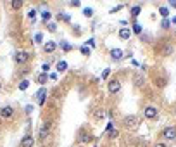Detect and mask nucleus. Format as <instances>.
Returning a JSON list of instances; mask_svg holds the SVG:
<instances>
[{
    "label": "nucleus",
    "mask_w": 176,
    "mask_h": 147,
    "mask_svg": "<svg viewBox=\"0 0 176 147\" xmlns=\"http://www.w3.org/2000/svg\"><path fill=\"white\" fill-rule=\"evenodd\" d=\"M135 85H137V87H143V76H142V75H137V76H135Z\"/></svg>",
    "instance_id": "nucleus-17"
},
{
    "label": "nucleus",
    "mask_w": 176,
    "mask_h": 147,
    "mask_svg": "<svg viewBox=\"0 0 176 147\" xmlns=\"http://www.w3.org/2000/svg\"><path fill=\"white\" fill-rule=\"evenodd\" d=\"M49 128H50L49 123H45V125L41 127V130H40V138H47V135H49Z\"/></svg>",
    "instance_id": "nucleus-12"
},
{
    "label": "nucleus",
    "mask_w": 176,
    "mask_h": 147,
    "mask_svg": "<svg viewBox=\"0 0 176 147\" xmlns=\"http://www.w3.org/2000/svg\"><path fill=\"white\" fill-rule=\"evenodd\" d=\"M131 33H137V35H142V26H140L138 23H135V24H133V29H131Z\"/></svg>",
    "instance_id": "nucleus-18"
},
{
    "label": "nucleus",
    "mask_w": 176,
    "mask_h": 147,
    "mask_svg": "<svg viewBox=\"0 0 176 147\" xmlns=\"http://www.w3.org/2000/svg\"><path fill=\"white\" fill-rule=\"evenodd\" d=\"M131 37V29L129 28H121L119 29V38L121 40H129Z\"/></svg>",
    "instance_id": "nucleus-8"
},
{
    "label": "nucleus",
    "mask_w": 176,
    "mask_h": 147,
    "mask_svg": "<svg viewBox=\"0 0 176 147\" xmlns=\"http://www.w3.org/2000/svg\"><path fill=\"white\" fill-rule=\"evenodd\" d=\"M35 16H36V10L31 9V10L28 12V18H29V19H35Z\"/></svg>",
    "instance_id": "nucleus-28"
},
{
    "label": "nucleus",
    "mask_w": 176,
    "mask_h": 147,
    "mask_svg": "<svg viewBox=\"0 0 176 147\" xmlns=\"http://www.w3.org/2000/svg\"><path fill=\"white\" fill-rule=\"evenodd\" d=\"M66 69H68V62H66V61H59L57 62V71L59 73H64Z\"/></svg>",
    "instance_id": "nucleus-13"
},
{
    "label": "nucleus",
    "mask_w": 176,
    "mask_h": 147,
    "mask_svg": "<svg viewBox=\"0 0 176 147\" xmlns=\"http://www.w3.org/2000/svg\"><path fill=\"white\" fill-rule=\"evenodd\" d=\"M55 47H57V45H55L54 42H45V45H43V50H45V52H49V54H52V52L55 50Z\"/></svg>",
    "instance_id": "nucleus-10"
},
{
    "label": "nucleus",
    "mask_w": 176,
    "mask_h": 147,
    "mask_svg": "<svg viewBox=\"0 0 176 147\" xmlns=\"http://www.w3.org/2000/svg\"><path fill=\"white\" fill-rule=\"evenodd\" d=\"M138 14H140V7H138V5H135V7L131 9V16H133V18H137Z\"/></svg>",
    "instance_id": "nucleus-23"
},
{
    "label": "nucleus",
    "mask_w": 176,
    "mask_h": 147,
    "mask_svg": "<svg viewBox=\"0 0 176 147\" xmlns=\"http://www.w3.org/2000/svg\"><path fill=\"white\" fill-rule=\"evenodd\" d=\"M161 26H162V28H164V29H167V28H169V26H171V23H169V21H167V19H164V21H162V24H161Z\"/></svg>",
    "instance_id": "nucleus-29"
},
{
    "label": "nucleus",
    "mask_w": 176,
    "mask_h": 147,
    "mask_svg": "<svg viewBox=\"0 0 176 147\" xmlns=\"http://www.w3.org/2000/svg\"><path fill=\"white\" fill-rule=\"evenodd\" d=\"M10 7H12V9H21V7H23V2H21V0H12V2H10Z\"/></svg>",
    "instance_id": "nucleus-14"
},
{
    "label": "nucleus",
    "mask_w": 176,
    "mask_h": 147,
    "mask_svg": "<svg viewBox=\"0 0 176 147\" xmlns=\"http://www.w3.org/2000/svg\"><path fill=\"white\" fill-rule=\"evenodd\" d=\"M117 135H119V132H117V130H114V128H112V130L109 132V137H111V138H116Z\"/></svg>",
    "instance_id": "nucleus-25"
},
{
    "label": "nucleus",
    "mask_w": 176,
    "mask_h": 147,
    "mask_svg": "<svg viewBox=\"0 0 176 147\" xmlns=\"http://www.w3.org/2000/svg\"><path fill=\"white\" fill-rule=\"evenodd\" d=\"M0 88H2V85H0Z\"/></svg>",
    "instance_id": "nucleus-39"
},
{
    "label": "nucleus",
    "mask_w": 176,
    "mask_h": 147,
    "mask_svg": "<svg viewBox=\"0 0 176 147\" xmlns=\"http://www.w3.org/2000/svg\"><path fill=\"white\" fill-rule=\"evenodd\" d=\"M138 123H140V118L135 116V114H131V116H126L124 119H123V125L126 128H137Z\"/></svg>",
    "instance_id": "nucleus-1"
},
{
    "label": "nucleus",
    "mask_w": 176,
    "mask_h": 147,
    "mask_svg": "<svg viewBox=\"0 0 176 147\" xmlns=\"http://www.w3.org/2000/svg\"><path fill=\"white\" fill-rule=\"evenodd\" d=\"M90 52H92V50L88 49V47H81V54H85V56H90Z\"/></svg>",
    "instance_id": "nucleus-30"
},
{
    "label": "nucleus",
    "mask_w": 176,
    "mask_h": 147,
    "mask_svg": "<svg viewBox=\"0 0 176 147\" xmlns=\"http://www.w3.org/2000/svg\"><path fill=\"white\" fill-rule=\"evenodd\" d=\"M169 5H171V7H176V0H173V2H169Z\"/></svg>",
    "instance_id": "nucleus-37"
},
{
    "label": "nucleus",
    "mask_w": 176,
    "mask_h": 147,
    "mask_svg": "<svg viewBox=\"0 0 176 147\" xmlns=\"http://www.w3.org/2000/svg\"><path fill=\"white\" fill-rule=\"evenodd\" d=\"M109 76V69H105V71H104V75H102V78H107Z\"/></svg>",
    "instance_id": "nucleus-35"
},
{
    "label": "nucleus",
    "mask_w": 176,
    "mask_h": 147,
    "mask_svg": "<svg viewBox=\"0 0 176 147\" xmlns=\"http://www.w3.org/2000/svg\"><path fill=\"white\" fill-rule=\"evenodd\" d=\"M50 18H52V14H50V10H43V12H41V19L45 21V23H47V21L50 19Z\"/></svg>",
    "instance_id": "nucleus-19"
},
{
    "label": "nucleus",
    "mask_w": 176,
    "mask_h": 147,
    "mask_svg": "<svg viewBox=\"0 0 176 147\" xmlns=\"http://www.w3.org/2000/svg\"><path fill=\"white\" fill-rule=\"evenodd\" d=\"M107 88L111 94H119V90H121V81L119 80H111L107 83Z\"/></svg>",
    "instance_id": "nucleus-4"
},
{
    "label": "nucleus",
    "mask_w": 176,
    "mask_h": 147,
    "mask_svg": "<svg viewBox=\"0 0 176 147\" xmlns=\"http://www.w3.org/2000/svg\"><path fill=\"white\" fill-rule=\"evenodd\" d=\"M62 49H64V50H71V45H69V43H62Z\"/></svg>",
    "instance_id": "nucleus-34"
},
{
    "label": "nucleus",
    "mask_w": 176,
    "mask_h": 147,
    "mask_svg": "<svg viewBox=\"0 0 176 147\" xmlns=\"http://www.w3.org/2000/svg\"><path fill=\"white\" fill-rule=\"evenodd\" d=\"M111 57L114 59V61L123 59V50H121V49H112V50H111Z\"/></svg>",
    "instance_id": "nucleus-9"
},
{
    "label": "nucleus",
    "mask_w": 176,
    "mask_h": 147,
    "mask_svg": "<svg viewBox=\"0 0 176 147\" xmlns=\"http://www.w3.org/2000/svg\"><path fill=\"white\" fill-rule=\"evenodd\" d=\"M41 40H43V35H41V33H36V35H35V42H36V43H40Z\"/></svg>",
    "instance_id": "nucleus-27"
},
{
    "label": "nucleus",
    "mask_w": 176,
    "mask_h": 147,
    "mask_svg": "<svg viewBox=\"0 0 176 147\" xmlns=\"http://www.w3.org/2000/svg\"><path fill=\"white\" fill-rule=\"evenodd\" d=\"M14 59H16V62H17V64H24V62L29 59V54L26 52V50H17V52H16V56H14Z\"/></svg>",
    "instance_id": "nucleus-3"
},
{
    "label": "nucleus",
    "mask_w": 176,
    "mask_h": 147,
    "mask_svg": "<svg viewBox=\"0 0 176 147\" xmlns=\"http://www.w3.org/2000/svg\"><path fill=\"white\" fill-rule=\"evenodd\" d=\"M154 147H166V146H164L162 142H159V144H156V146H154Z\"/></svg>",
    "instance_id": "nucleus-36"
},
{
    "label": "nucleus",
    "mask_w": 176,
    "mask_h": 147,
    "mask_svg": "<svg viewBox=\"0 0 176 147\" xmlns=\"http://www.w3.org/2000/svg\"><path fill=\"white\" fill-rule=\"evenodd\" d=\"M19 147H35V138L31 137V135H26V137H23V140H21Z\"/></svg>",
    "instance_id": "nucleus-6"
},
{
    "label": "nucleus",
    "mask_w": 176,
    "mask_h": 147,
    "mask_svg": "<svg viewBox=\"0 0 176 147\" xmlns=\"http://www.w3.org/2000/svg\"><path fill=\"white\" fill-rule=\"evenodd\" d=\"M79 140H81V142H88V140H92V138H90V135H85V133H83Z\"/></svg>",
    "instance_id": "nucleus-31"
},
{
    "label": "nucleus",
    "mask_w": 176,
    "mask_h": 147,
    "mask_svg": "<svg viewBox=\"0 0 176 147\" xmlns=\"http://www.w3.org/2000/svg\"><path fill=\"white\" fill-rule=\"evenodd\" d=\"M71 5H73V7H79L81 4H79V0H73V2H71Z\"/></svg>",
    "instance_id": "nucleus-32"
},
{
    "label": "nucleus",
    "mask_w": 176,
    "mask_h": 147,
    "mask_svg": "<svg viewBox=\"0 0 176 147\" xmlns=\"http://www.w3.org/2000/svg\"><path fill=\"white\" fill-rule=\"evenodd\" d=\"M47 28H49L50 33H55V31H57V24H55V23H49V26H47Z\"/></svg>",
    "instance_id": "nucleus-22"
},
{
    "label": "nucleus",
    "mask_w": 176,
    "mask_h": 147,
    "mask_svg": "<svg viewBox=\"0 0 176 147\" xmlns=\"http://www.w3.org/2000/svg\"><path fill=\"white\" fill-rule=\"evenodd\" d=\"M162 138H166V140H175L176 138V128L175 127H166L162 130Z\"/></svg>",
    "instance_id": "nucleus-2"
},
{
    "label": "nucleus",
    "mask_w": 176,
    "mask_h": 147,
    "mask_svg": "<svg viewBox=\"0 0 176 147\" xmlns=\"http://www.w3.org/2000/svg\"><path fill=\"white\" fill-rule=\"evenodd\" d=\"M28 87H29V81H28V80H23V81L19 83V90H26Z\"/></svg>",
    "instance_id": "nucleus-21"
},
{
    "label": "nucleus",
    "mask_w": 176,
    "mask_h": 147,
    "mask_svg": "<svg viewBox=\"0 0 176 147\" xmlns=\"http://www.w3.org/2000/svg\"><path fill=\"white\" fill-rule=\"evenodd\" d=\"M157 114H159L157 108H152V106H148V108L143 109V116H145L147 119H156Z\"/></svg>",
    "instance_id": "nucleus-5"
},
{
    "label": "nucleus",
    "mask_w": 176,
    "mask_h": 147,
    "mask_svg": "<svg viewBox=\"0 0 176 147\" xmlns=\"http://www.w3.org/2000/svg\"><path fill=\"white\" fill-rule=\"evenodd\" d=\"M93 116H95V119H100V118H104V111H100V109H97Z\"/></svg>",
    "instance_id": "nucleus-24"
},
{
    "label": "nucleus",
    "mask_w": 176,
    "mask_h": 147,
    "mask_svg": "<svg viewBox=\"0 0 176 147\" xmlns=\"http://www.w3.org/2000/svg\"><path fill=\"white\" fill-rule=\"evenodd\" d=\"M169 54H173V47L171 45H167L166 49H164V56H169Z\"/></svg>",
    "instance_id": "nucleus-26"
},
{
    "label": "nucleus",
    "mask_w": 176,
    "mask_h": 147,
    "mask_svg": "<svg viewBox=\"0 0 176 147\" xmlns=\"http://www.w3.org/2000/svg\"><path fill=\"white\" fill-rule=\"evenodd\" d=\"M175 114H176V109H175Z\"/></svg>",
    "instance_id": "nucleus-38"
},
{
    "label": "nucleus",
    "mask_w": 176,
    "mask_h": 147,
    "mask_svg": "<svg viewBox=\"0 0 176 147\" xmlns=\"http://www.w3.org/2000/svg\"><path fill=\"white\" fill-rule=\"evenodd\" d=\"M45 97H47V88H41V90L38 92V104H40V106H43Z\"/></svg>",
    "instance_id": "nucleus-11"
},
{
    "label": "nucleus",
    "mask_w": 176,
    "mask_h": 147,
    "mask_svg": "<svg viewBox=\"0 0 176 147\" xmlns=\"http://www.w3.org/2000/svg\"><path fill=\"white\" fill-rule=\"evenodd\" d=\"M12 114H14V109L10 108V106H5V108L0 109V116L2 118H10Z\"/></svg>",
    "instance_id": "nucleus-7"
},
{
    "label": "nucleus",
    "mask_w": 176,
    "mask_h": 147,
    "mask_svg": "<svg viewBox=\"0 0 176 147\" xmlns=\"http://www.w3.org/2000/svg\"><path fill=\"white\" fill-rule=\"evenodd\" d=\"M47 78H49V76H47V73H41V75H38V83L40 85H45V81H47Z\"/></svg>",
    "instance_id": "nucleus-15"
},
{
    "label": "nucleus",
    "mask_w": 176,
    "mask_h": 147,
    "mask_svg": "<svg viewBox=\"0 0 176 147\" xmlns=\"http://www.w3.org/2000/svg\"><path fill=\"white\" fill-rule=\"evenodd\" d=\"M83 16H85V18H92V16H93V9H92V7H85V9H83Z\"/></svg>",
    "instance_id": "nucleus-16"
},
{
    "label": "nucleus",
    "mask_w": 176,
    "mask_h": 147,
    "mask_svg": "<svg viewBox=\"0 0 176 147\" xmlns=\"http://www.w3.org/2000/svg\"><path fill=\"white\" fill-rule=\"evenodd\" d=\"M41 69H43V73H47V71L50 69V66H49V64H43V66H41Z\"/></svg>",
    "instance_id": "nucleus-33"
},
{
    "label": "nucleus",
    "mask_w": 176,
    "mask_h": 147,
    "mask_svg": "<svg viewBox=\"0 0 176 147\" xmlns=\"http://www.w3.org/2000/svg\"><path fill=\"white\" fill-rule=\"evenodd\" d=\"M159 12H161V16H162V18H167V16H169V9H167V7H161Z\"/></svg>",
    "instance_id": "nucleus-20"
}]
</instances>
